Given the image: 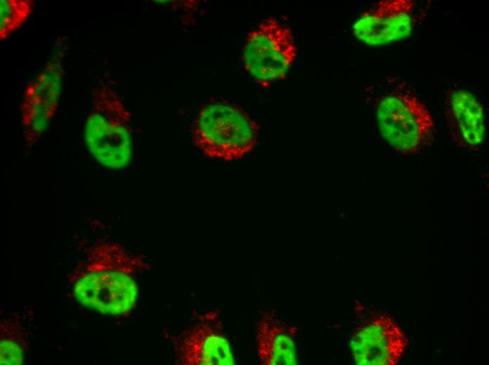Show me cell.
Segmentation results:
<instances>
[{"label": "cell", "instance_id": "cell-1", "mask_svg": "<svg viewBox=\"0 0 489 365\" xmlns=\"http://www.w3.org/2000/svg\"><path fill=\"white\" fill-rule=\"evenodd\" d=\"M86 254L72 276L77 300L103 314L120 315L129 312L138 293L132 274L150 267L144 257L108 241L95 244Z\"/></svg>", "mask_w": 489, "mask_h": 365}, {"label": "cell", "instance_id": "cell-2", "mask_svg": "<svg viewBox=\"0 0 489 365\" xmlns=\"http://www.w3.org/2000/svg\"><path fill=\"white\" fill-rule=\"evenodd\" d=\"M257 123L242 107L225 102L204 105L191 128L194 144L207 157L227 161L242 158L256 146Z\"/></svg>", "mask_w": 489, "mask_h": 365}, {"label": "cell", "instance_id": "cell-3", "mask_svg": "<svg viewBox=\"0 0 489 365\" xmlns=\"http://www.w3.org/2000/svg\"><path fill=\"white\" fill-rule=\"evenodd\" d=\"M131 114L117 93L107 87L92 91L84 138L92 156L103 166L118 170L132 157Z\"/></svg>", "mask_w": 489, "mask_h": 365}, {"label": "cell", "instance_id": "cell-4", "mask_svg": "<svg viewBox=\"0 0 489 365\" xmlns=\"http://www.w3.org/2000/svg\"><path fill=\"white\" fill-rule=\"evenodd\" d=\"M377 119L382 136L401 154L419 153L432 143L433 119L414 96L392 93L382 97L377 105Z\"/></svg>", "mask_w": 489, "mask_h": 365}, {"label": "cell", "instance_id": "cell-5", "mask_svg": "<svg viewBox=\"0 0 489 365\" xmlns=\"http://www.w3.org/2000/svg\"><path fill=\"white\" fill-rule=\"evenodd\" d=\"M296 53L291 29L278 19L268 18L248 34L242 60L254 78L270 83L285 77Z\"/></svg>", "mask_w": 489, "mask_h": 365}, {"label": "cell", "instance_id": "cell-6", "mask_svg": "<svg viewBox=\"0 0 489 365\" xmlns=\"http://www.w3.org/2000/svg\"><path fill=\"white\" fill-rule=\"evenodd\" d=\"M60 52L49 59L25 89L20 108L27 147L41 138L56 112L63 75Z\"/></svg>", "mask_w": 489, "mask_h": 365}, {"label": "cell", "instance_id": "cell-7", "mask_svg": "<svg viewBox=\"0 0 489 365\" xmlns=\"http://www.w3.org/2000/svg\"><path fill=\"white\" fill-rule=\"evenodd\" d=\"M415 2L410 0L375 3L355 22V36L370 46H381L409 36L415 25Z\"/></svg>", "mask_w": 489, "mask_h": 365}, {"label": "cell", "instance_id": "cell-8", "mask_svg": "<svg viewBox=\"0 0 489 365\" xmlns=\"http://www.w3.org/2000/svg\"><path fill=\"white\" fill-rule=\"evenodd\" d=\"M176 364L233 365L235 359L224 333L207 320L197 322L172 337Z\"/></svg>", "mask_w": 489, "mask_h": 365}, {"label": "cell", "instance_id": "cell-9", "mask_svg": "<svg viewBox=\"0 0 489 365\" xmlns=\"http://www.w3.org/2000/svg\"><path fill=\"white\" fill-rule=\"evenodd\" d=\"M405 339L387 317H380L357 329L350 348L357 364H394L400 358Z\"/></svg>", "mask_w": 489, "mask_h": 365}, {"label": "cell", "instance_id": "cell-10", "mask_svg": "<svg viewBox=\"0 0 489 365\" xmlns=\"http://www.w3.org/2000/svg\"><path fill=\"white\" fill-rule=\"evenodd\" d=\"M445 113L450 135L460 147L475 150L483 143V109L474 95L463 89L447 93Z\"/></svg>", "mask_w": 489, "mask_h": 365}, {"label": "cell", "instance_id": "cell-11", "mask_svg": "<svg viewBox=\"0 0 489 365\" xmlns=\"http://www.w3.org/2000/svg\"><path fill=\"white\" fill-rule=\"evenodd\" d=\"M256 341L258 354L263 364H296L293 338L282 323L271 316L266 314L259 322Z\"/></svg>", "mask_w": 489, "mask_h": 365}, {"label": "cell", "instance_id": "cell-12", "mask_svg": "<svg viewBox=\"0 0 489 365\" xmlns=\"http://www.w3.org/2000/svg\"><path fill=\"white\" fill-rule=\"evenodd\" d=\"M27 343L18 323L3 321L1 324V364H21Z\"/></svg>", "mask_w": 489, "mask_h": 365}, {"label": "cell", "instance_id": "cell-13", "mask_svg": "<svg viewBox=\"0 0 489 365\" xmlns=\"http://www.w3.org/2000/svg\"><path fill=\"white\" fill-rule=\"evenodd\" d=\"M0 38L4 40L16 31L27 20L33 8L29 0H1Z\"/></svg>", "mask_w": 489, "mask_h": 365}]
</instances>
